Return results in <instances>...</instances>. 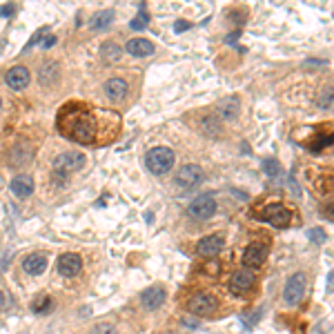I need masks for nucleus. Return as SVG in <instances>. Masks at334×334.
I'll list each match as a JSON object with an SVG mask.
<instances>
[{"instance_id": "obj_9", "label": "nucleus", "mask_w": 334, "mask_h": 334, "mask_svg": "<svg viewBox=\"0 0 334 334\" xmlns=\"http://www.w3.org/2000/svg\"><path fill=\"white\" fill-rule=\"evenodd\" d=\"M267 252H270V247H267L265 243H252V245H247V250L243 252V265L261 267L267 259Z\"/></svg>"}, {"instance_id": "obj_30", "label": "nucleus", "mask_w": 334, "mask_h": 334, "mask_svg": "<svg viewBox=\"0 0 334 334\" xmlns=\"http://www.w3.org/2000/svg\"><path fill=\"white\" fill-rule=\"evenodd\" d=\"M263 167H265V172L270 174V176H276V174H278V165H276V161H265V163H263Z\"/></svg>"}, {"instance_id": "obj_8", "label": "nucleus", "mask_w": 334, "mask_h": 334, "mask_svg": "<svg viewBox=\"0 0 334 334\" xmlns=\"http://www.w3.org/2000/svg\"><path fill=\"white\" fill-rule=\"evenodd\" d=\"M176 185L183 187V190H190V187L198 185L200 181H203V169L198 165H185L178 169V174H176Z\"/></svg>"}, {"instance_id": "obj_20", "label": "nucleus", "mask_w": 334, "mask_h": 334, "mask_svg": "<svg viewBox=\"0 0 334 334\" xmlns=\"http://www.w3.org/2000/svg\"><path fill=\"white\" fill-rule=\"evenodd\" d=\"M11 192H14L18 198L32 196L34 194V181L29 178V176H16V178L11 181Z\"/></svg>"}, {"instance_id": "obj_26", "label": "nucleus", "mask_w": 334, "mask_h": 334, "mask_svg": "<svg viewBox=\"0 0 334 334\" xmlns=\"http://www.w3.org/2000/svg\"><path fill=\"white\" fill-rule=\"evenodd\" d=\"M307 239L312 241V243H319V245H321V243H325L327 236H325V232H323L321 227H312V229L307 232Z\"/></svg>"}, {"instance_id": "obj_34", "label": "nucleus", "mask_w": 334, "mask_h": 334, "mask_svg": "<svg viewBox=\"0 0 334 334\" xmlns=\"http://www.w3.org/2000/svg\"><path fill=\"white\" fill-rule=\"evenodd\" d=\"M54 42H56V36H47V40L42 42V45H45V47H52Z\"/></svg>"}, {"instance_id": "obj_16", "label": "nucleus", "mask_w": 334, "mask_h": 334, "mask_svg": "<svg viewBox=\"0 0 334 334\" xmlns=\"http://www.w3.org/2000/svg\"><path fill=\"white\" fill-rule=\"evenodd\" d=\"M165 299H167V292H165V288H161V285L147 288L141 294V301H143V305L147 310H159L163 303H165Z\"/></svg>"}, {"instance_id": "obj_2", "label": "nucleus", "mask_w": 334, "mask_h": 334, "mask_svg": "<svg viewBox=\"0 0 334 334\" xmlns=\"http://www.w3.org/2000/svg\"><path fill=\"white\" fill-rule=\"evenodd\" d=\"M252 214L256 216L259 221H265L278 229H285L294 223V210L288 208V205L281 203V200H265V203H261L259 208H254Z\"/></svg>"}, {"instance_id": "obj_10", "label": "nucleus", "mask_w": 334, "mask_h": 334, "mask_svg": "<svg viewBox=\"0 0 334 334\" xmlns=\"http://www.w3.org/2000/svg\"><path fill=\"white\" fill-rule=\"evenodd\" d=\"M214 212H216V200L210 194H203V196L194 198L190 203V214L194 218H210L214 216Z\"/></svg>"}, {"instance_id": "obj_36", "label": "nucleus", "mask_w": 334, "mask_h": 334, "mask_svg": "<svg viewBox=\"0 0 334 334\" xmlns=\"http://www.w3.org/2000/svg\"><path fill=\"white\" fill-rule=\"evenodd\" d=\"M0 107H3V100H0Z\"/></svg>"}, {"instance_id": "obj_4", "label": "nucleus", "mask_w": 334, "mask_h": 334, "mask_svg": "<svg viewBox=\"0 0 334 334\" xmlns=\"http://www.w3.org/2000/svg\"><path fill=\"white\" fill-rule=\"evenodd\" d=\"M145 163H147V169L151 174L163 176L174 167V151L169 147H154V149L147 151Z\"/></svg>"}, {"instance_id": "obj_17", "label": "nucleus", "mask_w": 334, "mask_h": 334, "mask_svg": "<svg viewBox=\"0 0 334 334\" xmlns=\"http://www.w3.org/2000/svg\"><path fill=\"white\" fill-rule=\"evenodd\" d=\"M22 270L32 276L42 274V272L47 270V256L45 254H29V256H25V261H22Z\"/></svg>"}, {"instance_id": "obj_29", "label": "nucleus", "mask_w": 334, "mask_h": 334, "mask_svg": "<svg viewBox=\"0 0 334 334\" xmlns=\"http://www.w3.org/2000/svg\"><path fill=\"white\" fill-rule=\"evenodd\" d=\"M92 334H116V327L112 323H98V325H94Z\"/></svg>"}, {"instance_id": "obj_13", "label": "nucleus", "mask_w": 334, "mask_h": 334, "mask_svg": "<svg viewBox=\"0 0 334 334\" xmlns=\"http://www.w3.org/2000/svg\"><path fill=\"white\" fill-rule=\"evenodd\" d=\"M102 92H105V96L112 102H120V100H125L130 87H127V83L123 78H109V81H105V85H102Z\"/></svg>"}, {"instance_id": "obj_25", "label": "nucleus", "mask_w": 334, "mask_h": 334, "mask_svg": "<svg viewBox=\"0 0 334 334\" xmlns=\"http://www.w3.org/2000/svg\"><path fill=\"white\" fill-rule=\"evenodd\" d=\"M52 305H54V301H52V296H47V294H42V296H38V299L34 301V305H32V310L36 314H47L52 310Z\"/></svg>"}, {"instance_id": "obj_11", "label": "nucleus", "mask_w": 334, "mask_h": 334, "mask_svg": "<svg viewBox=\"0 0 334 334\" xmlns=\"http://www.w3.org/2000/svg\"><path fill=\"white\" fill-rule=\"evenodd\" d=\"M56 270H58V274L71 278V276H76L78 272L83 270V261H81V256H78V254L67 252V254H63V256H58V261H56Z\"/></svg>"}, {"instance_id": "obj_23", "label": "nucleus", "mask_w": 334, "mask_h": 334, "mask_svg": "<svg viewBox=\"0 0 334 334\" xmlns=\"http://www.w3.org/2000/svg\"><path fill=\"white\" fill-rule=\"evenodd\" d=\"M58 78V67L56 63H45L40 67V71H38V81L42 85H52L54 81Z\"/></svg>"}, {"instance_id": "obj_33", "label": "nucleus", "mask_w": 334, "mask_h": 334, "mask_svg": "<svg viewBox=\"0 0 334 334\" xmlns=\"http://www.w3.org/2000/svg\"><path fill=\"white\" fill-rule=\"evenodd\" d=\"M14 14V7H3L0 9V16H11Z\"/></svg>"}, {"instance_id": "obj_18", "label": "nucleus", "mask_w": 334, "mask_h": 334, "mask_svg": "<svg viewBox=\"0 0 334 334\" xmlns=\"http://www.w3.org/2000/svg\"><path fill=\"white\" fill-rule=\"evenodd\" d=\"M127 52H130V56L145 58V56H149V54H154V45H151L147 38H132L127 42Z\"/></svg>"}, {"instance_id": "obj_1", "label": "nucleus", "mask_w": 334, "mask_h": 334, "mask_svg": "<svg viewBox=\"0 0 334 334\" xmlns=\"http://www.w3.org/2000/svg\"><path fill=\"white\" fill-rule=\"evenodd\" d=\"M123 118L114 109H102L85 100H69L58 109L56 130L60 136L87 147H105L120 136Z\"/></svg>"}, {"instance_id": "obj_19", "label": "nucleus", "mask_w": 334, "mask_h": 334, "mask_svg": "<svg viewBox=\"0 0 334 334\" xmlns=\"http://www.w3.org/2000/svg\"><path fill=\"white\" fill-rule=\"evenodd\" d=\"M216 114H218L221 118H225V120L236 118V114H239V98H234V96H227V98L218 100Z\"/></svg>"}, {"instance_id": "obj_22", "label": "nucleus", "mask_w": 334, "mask_h": 334, "mask_svg": "<svg viewBox=\"0 0 334 334\" xmlns=\"http://www.w3.org/2000/svg\"><path fill=\"white\" fill-rule=\"evenodd\" d=\"M112 20H114V11L112 9H102L98 11V14H94L92 18V29H107L109 25H112Z\"/></svg>"}, {"instance_id": "obj_35", "label": "nucleus", "mask_w": 334, "mask_h": 334, "mask_svg": "<svg viewBox=\"0 0 334 334\" xmlns=\"http://www.w3.org/2000/svg\"><path fill=\"white\" fill-rule=\"evenodd\" d=\"M187 27H190V25H187V22H176V32H183V29H187Z\"/></svg>"}, {"instance_id": "obj_14", "label": "nucleus", "mask_w": 334, "mask_h": 334, "mask_svg": "<svg viewBox=\"0 0 334 334\" xmlns=\"http://www.w3.org/2000/svg\"><path fill=\"white\" fill-rule=\"evenodd\" d=\"M29 69L27 67H22V65H18V67H11V69L7 71V76H5V81H7V85L11 89H16V92H22V89L29 85Z\"/></svg>"}, {"instance_id": "obj_7", "label": "nucleus", "mask_w": 334, "mask_h": 334, "mask_svg": "<svg viewBox=\"0 0 334 334\" xmlns=\"http://www.w3.org/2000/svg\"><path fill=\"white\" fill-rule=\"evenodd\" d=\"M254 285H256V276H254V272H250V270H239L229 278V288H232V292H236V294L252 292Z\"/></svg>"}, {"instance_id": "obj_12", "label": "nucleus", "mask_w": 334, "mask_h": 334, "mask_svg": "<svg viewBox=\"0 0 334 334\" xmlns=\"http://www.w3.org/2000/svg\"><path fill=\"white\" fill-rule=\"evenodd\" d=\"M223 245H225V236H223V234H210V236H205V239L198 241L196 250H198L200 256L212 259V256H216V254L223 250Z\"/></svg>"}, {"instance_id": "obj_24", "label": "nucleus", "mask_w": 334, "mask_h": 334, "mask_svg": "<svg viewBox=\"0 0 334 334\" xmlns=\"http://www.w3.org/2000/svg\"><path fill=\"white\" fill-rule=\"evenodd\" d=\"M32 159V149L27 145H16L14 151H11V165L18 167V165H25V163Z\"/></svg>"}, {"instance_id": "obj_31", "label": "nucleus", "mask_w": 334, "mask_h": 334, "mask_svg": "<svg viewBox=\"0 0 334 334\" xmlns=\"http://www.w3.org/2000/svg\"><path fill=\"white\" fill-rule=\"evenodd\" d=\"M330 105H332V92H330V89H327V92H325L323 96H321L319 107H321V109H325V107H330Z\"/></svg>"}, {"instance_id": "obj_28", "label": "nucleus", "mask_w": 334, "mask_h": 334, "mask_svg": "<svg viewBox=\"0 0 334 334\" xmlns=\"http://www.w3.org/2000/svg\"><path fill=\"white\" fill-rule=\"evenodd\" d=\"M145 25H147V14H145V9L141 7V11H138V16L136 18H134V20H132V29H143Z\"/></svg>"}, {"instance_id": "obj_15", "label": "nucleus", "mask_w": 334, "mask_h": 334, "mask_svg": "<svg viewBox=\"0 0 334 334\" xmlns=\"http://www.w3.org/2000/svg\"><path fill=\"white\" fill-rule=\"evenodd\" d=\"M332 141H334V134H332V130H327V132H325V130H319L317 134H314V136H310L307 141L303 143V147L317 154V151H323L325 147H330Z\"/></svg>"}, {"instance_id": "obj_6", "label": "nucleus", "mask_w": 334, "mask_h": 334, "mask_svg": "<svg viewBox=\"0 0 334 334\" xmlns=\"http://www.w3.org/2000/svg\"><path fill=\"white\" fill-rule=\"evenodd\" d=\"M305 288H307V276L305 272H296L288 278L285 283V290H283V299L288 305H299L303 294H305Z\"/></svg>"}, {"instance_id": "obj_21", "label": "nucleus", "mask_w": 334, "mask_h": 334, "mask_svg": "<svg viewBox=\"0 0 334 334\" xmlns=\"http://www.w3.org/2000/svg\"><path fill=\"white\" fill-rule=\"evenodd\" d=\"M100 56H102V60L105 63H118L120 60V56H123V49L116 45V42H105V45L100 47Z\"/></svg>"}, {"instance_id": "obj_32", "label": "nucleus", "mask_w": 334, "mask_h": 334, "mask_svg": "<svg viewBox=\"0 0 334 334\" xmlns=\"http://www.w3.org/2000/svg\"><path fill=\"white\" fill-rule=\"evenodd\" d=\"M9 305H11V296H9L7 292H0V307L7 310Z\"/></svg>"}, {"instance_id": "obj_3", "label": "nucleus", "mask_w": 334, "mask_h": 334, "mask_svg": "<svg viewBox=\"0 0 334 334\" xmlns=\"http://www.w3.org/2000/svg\"><path fill=\"white\" fill-rule=\"evenodd\" d=\"M83 165H85V156L81 154V151H65V154H60L58 159L54 161L52 178L63 185L67 181V176L78 172V169H83Z\"/></svg>"}, {"instance_id": "obj_5", "label": "nucleus", "mask_w": 334, "mask_h": 334, "mask_svg": "<svg viewBox=\"0 0 334 334\" xmlns=\"http://www.w3.org/2000/svg\"><path fill=\"white\" fill-rule=\"evenodd\" d=\"M187 312L196 314V317H210L218 310V299L210 292H198L194 294L190 301H187Z\"/></svg>"}, {"instance_id": "obj_27", "label": "nucleus", "mask_w": 334, "mask_h": 334, "mask_svg": "<svg viewBox=\"0 0 334 334\" xmlns=\"http://www.w3.org/2000/svg\"><path fill=\"white\" fill-rule=\"evenodd\" d=\"M200 127H203V132L212 134V136L221 132V130H218V127H221V125H218V120H216V118H205V120H203V125H200Z\"/></svg>"}]
</instances>
